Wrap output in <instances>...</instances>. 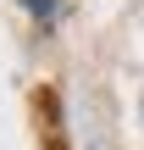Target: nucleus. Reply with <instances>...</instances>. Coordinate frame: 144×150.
I'll use <instances>...</instances> for the list:
<instances>
[{"label":"nucleus","mask_w":144,"mask_h":150,"mask_svg":"<svg viewBox=\"0 0 144 150\" xmlns=\"http://www.w3.org/2000/svg\"><path fill=\"white\" fill-rule=\"evenodd\" d=\"M33 6H44V0H33Z\"/></svg>","instance_id":"f257e3e1"}]
</instances>
